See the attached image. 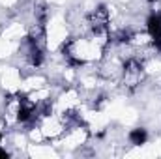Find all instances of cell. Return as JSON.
<instances>
[{"instance_id": "7a4b0ae2", "label": "cell", "mask_w": 161, "mask_h": 159, "mask_svg": "<svg viewBox=\"0 0 161 159\" xmlns=\"http://www.w3.org/2000/svg\"><path fill=\"white\" fill-rule=\"evenodd\" d=\"M129 140H131V144H144L146 142V131L141 129V127L133 129L129 133Z\"/></svg>"}, {"instance_id": "6da1fadb", "label": "cell", "mask_w": 161, "mask_h": 159, "mask_svg": "<svg viewBox=\"0 0 161 159\" xmlns=\"http://www.w3.org/2000/svg\"><path fill=\"white\" fill-rule=\"evenodd\" d=\"M146 30L148 36L152 40V45L156 47V51L161 52V15L159 13H152L146 21Z\"/></svg>"}]
</instances>
